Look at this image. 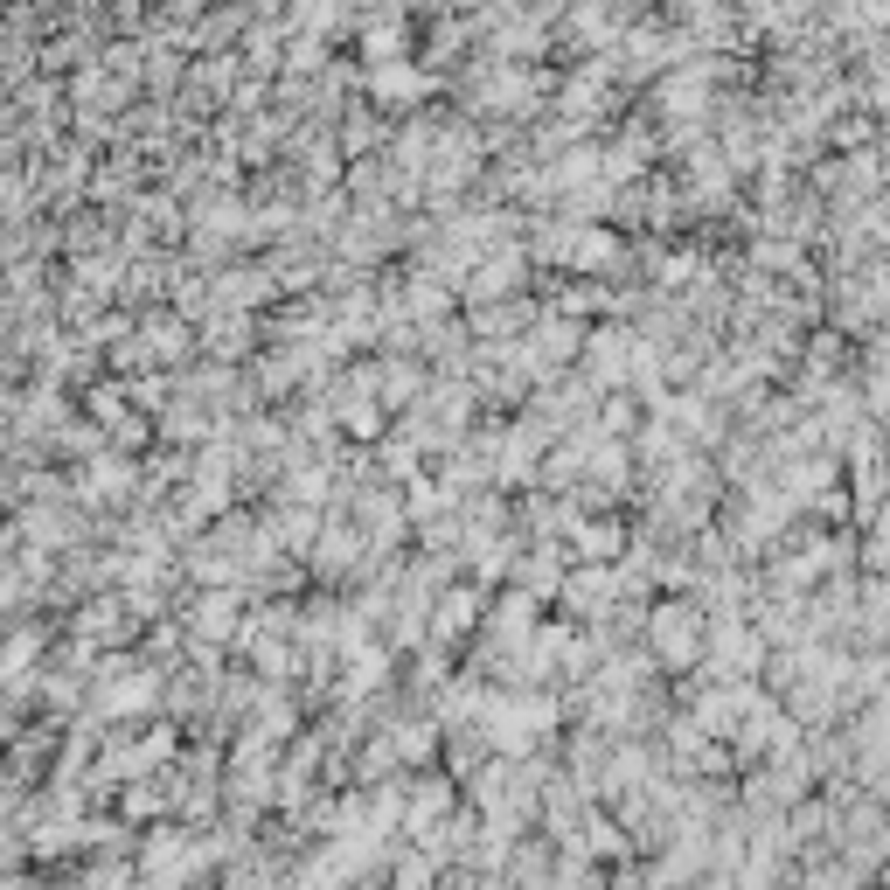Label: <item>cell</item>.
Masks as SVG:
<instances>
[{"label":"cell","instance_id":"obj_1","mask_svg":"<svg viewBox=\"0 0 890 890\" xmlns=\"http://www.w3.org/2000/svg\"><path fill=\"white\" fill-rule=\"evenodd\" d=\"M654 647L668 654V668H689L703 647V612L696 605H661L654 612Z\"/></svg>","mask_w":890,"mask_h":890},{"label":"cell","instance_id":"obj_2","mask_svg":"<svg viewBox=\"0 0 890 890\" xmlns=\"http://www.w3.org/2000/svg\"><path fill=\"white\" fill-rule=\"evenodd\" d=\"M195 863H202V856H195L181 835H167V828H160V835L147 842V877H153V890H174L181 877H188V870H195Z\"/></svg>","mask_w":890,"mask_h":890},{"label":"cell","instance_id":"obj_3","mask_svg":"<svg viewBox=\"0 0 890 890\" xmlns=\"http://www.w3.org/2000/svg\"><path fill=\"white\" fill-rule=\"evenodd\" d=\"M195 633H209V640L223 633V640H230V633H237V598H230V592H223V598H202V605H195Z\"/></svg>","mask_w":890,"mask_h":890},{"label":"cell","instance_id":"obj_4","mask_svg":"<svg viewBox=\"0 0 890 890\" xmlns=\"http://www.w3.org/2000/svg\"><path fill=\"white\" fill-rule=\"evenodd\" d=\"M439 877V863L432 856H397V890H425Z\"/></svg>","mask_w":890,"mask_h":890},{"label":"cell","instance_id":"obj_5","mask_svg":"<svg viewBox=\"0 0 890 890\" xmlns=\"http://www.w3.org/2000/svg\"><path fill=\"white\" fill-rule=\"evenodd\" d=\"M522 578L536 592H550V585H564V564H550V550H536V564H522Z\"/></svg>","mask_w":890,"mask_h":890},{"label":"cell","instance_id":"obj_6","mask_svg":"<svg viewBox=\"0 0 890 890\" xmlns=\"http://www.w3.org/2000/svg\"><path fill=\"white\" fill-rule=\"evenodd\" d=\"M605 592H612V571H585V578H571V598H578V605H598Z\"/></svg>","mask_w":890,"mask_h":890},{"label":"cell","instance_id":"obj_7","mask_svg":"<svg viewBox=\"0 0 890 890\" xmlns=\"http://www.w3.org/2000/svg\"><path fill=\"white\" fill-rule=\"evenodd\" d=\"M445 800H452V793H445L439 779H432V786H418V800H411V821H418V828H425V821H432V814H439Z\"/></svg>","mask_w":890,"mask_h":890},{"label":"cell","instance_id":"obj_8","mask_svg":"<svg viewBox=\"0 0 890 890\" xmlns=\"http://www.w3.org/2000/svg\"><path fill=\"white\" fill-rule=\"evenodd\" d=\"M578 543H585L592 557H612V550H619V529H605V522H585V529H578Z\"/></svg>","mask_w":890,"mask_h":890}]
</instances>
